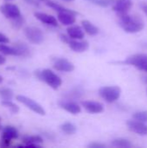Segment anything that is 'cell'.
<instances>
[{"instance_id": "obj_34", "label": "cell", "mask_w": 147, "mask_h": 148, "mask_svg": "<svg viewBox=\"0 0 147 148\" xmlns=\"http://www.w3.org/2000/svg\"><path fill=\"white\" fill-rule=\"evenodd\" d=\"M60 39H61L63 42L68 43V41H69V39H70V37L68 36V35L67 36V35H64V34H61V35H60Z\"/></svg>"}, {"instance_id": "obj_27", "label": "cell", "mask_w": 147, "mask_h": 148, "mask_svg": "<svg viewBox=\"0 0 147 148\" xmlns=\"http://www.w3.org/2000/svg\"><path fill=\"white\" fill-rule=\"evenodd\" d=\"M2 106L7 108L11 113L13 114H17L19 112V108L17 105H16L15 103H13L11 101H2L1 102Z\"/></svg>"}, {"instance_id": "obj_20", "label": "cell", "mask_w": 147, "mask_h": 148, "mask_svg": "<svg viewBox=\"0 0 147 148\" xmlns=\"http://www.w3.org/2000/svg\"><path fill=\"white\" fill-rule=\"evenodd\" d=\"M23 142L25 144V146L28 147H38V144H41L43 142V140L39 135H34V136H24L22 138Z\"/></svg>"}, {"instance_id": "obj_19", "label": "cell", "mask_w": 147, "mask_h": 148, "mask_svg": "<svg viewBox=\"0 0 147 148\" xmlns=\"http://www.w3.org/2000/svg\"><path fill=\"white\" fill-rule=\"evenodd\" d=\"M14 48L17 50L18 56L29 57L31 55V50H30L29 47L23 42H16L14 44Z\"/></svg>"}, {"instance_id": "obj_39", "label": "cell", "mask_w": 147, "mask_h": 148, "mask_svg": "<svg viewBox=\"0 0 147 148\" xmlns=\"http://www.w3.org/2000/svg\"><path fill=\"white\" fill-rule=\"evenodd\" d=\"M2 82H3V77H2V76L0 75V84H1Z\"/></svg>"}, {"instance_id": "obj_12", "label": "cell", "mask_w": 147, "mask_h": 148, "mask_svg": "<svg viewBox=\"0 0 147 148\" xmlns=\"http://www.w3.org/2000/svg\"><path fill=\"white\" fill-rule=\"evenodd\" d=\"M58 104L62 109L72 114H78L81 111V107L71 100H62L58 102Z\"/></svg>"}, {"instance_id": "obj_2", "label": "cell", "mask_w": 147, "mask_h": 148, "mask_svg": "<svg viewBox=\"0 0 147 148\" xmlns=\"http://www.w3.org/2000/svg\"><path fill=\"white\" fill-rule=\"evenodd\" d=\"M35 75L38 80L46 82L53 89H58L62 83L61 77L49 69H45L43 70H36L35 71Z\"/></svg>"}, {"instance_id": "obj_21", "label": "cell", "mask_w": 147, "mask_h": 148, "mask_svg": "<svg viewBox=\"0 0 147 148\" xmlns=\"http://www.w3.org/2000/svg\"><path fill=\"white\" fill-rule=\"evenodd\" d=\"M81 25L86 33H88L90 36H95L99 33V29L96 27L94 24H93L90 21L88 20H82L81 21Z\"/></svg>"}, {"instance_id": "obj_30", "label": "cell", "mask_w": 147, "mask_h": 148, "mask_svg": "<svg viewBox=\"0 0 147 148\" xmlns=\"http://www.w3.org/2000/svg\"><path fill=\"white\" fill-rule=\"evenodd\" d=\"M117 0H94V3L101 6V7H108L110 5H113Z\"/></svg>"}, {"instance_id": "obj_29", "label": "cell", "mask_w": 147, "mask_h": 148, "mask_svg": "<svg viewBox=\"0 0 147 148\" xmlns=\"http://www.w3.org/2000/svg\"><path fill=\"white\" fill-rule=\"evenodd\" d=\"M133 118L141 122H147V111H139L133 114Z\"/></svg>"}, {"instance_id": "obj_18", "label": "cell", "mask_w": 147, "mask_h": 148, "mask_svg": "<svg viewBox=\"0 0 147 148\" xmlns=\"http://www.w3.org/2000/svg\"><path fill=\"white\" fill-rule=\"evenodd\" d=\"M40 1L42 2V3H44L47 6H49V8L55 10L57 11V12L66 11V12H71V13H74V14L78 15V12H76V11H75V10H73L68 9V8H66V7H64V6L59 4V3H55V2H54V1H52V0H40Z\"/></svg>"}, {"instance_id": "obj_1", "label": "cell", "mask_w": 147, "mask_h": 148, "mask_svg": "<svg viewBox=\"0 0 147 148\" xmlns=\"http://www.w3.org/2000/svg\"><path fill=\"white\" fill-rule=\"evenodd\" d=\"M119 24L124 29V31L134 34L141 31L144 27L145 23L143 20L136 16H131L128 13L119 15Z\"/></svg>"}, {"instance_id": "obj_26", "label": "cell", "mask_w": 147, "mask_h": 148, "mask_svg": "<svg viewBox=\"0 0 147 148\" xmlns=\"http://www.w3.org/2000/svg\"><path fill=\"white\" fill-rule=\"evenodd\" d=\"M82 95H83L82 89L80 88H75L72 89L69 93H68L66 95V97H67V100H72V99L80 98V97H81Z\"/></svg>"}, {"instance_id": "obj_37", "label": "cell", "mask_w": 147, "mask_h": 148, "mask_svg": "<svg viewBox=\"0 0 147 148\" xmlns=\"http://www.w3.org/2000/svg\"><path fill=\"white\" fill-rule=\"evenodd\" d=\"M5 62H6V59L4 58V56H3L2 55H0V65L4 64Z\"/></svg>"}, {"instance_id": "obj_10", "label": "cell", "mask_w": 147, "mask_h": 148, "mask_svg": "<svg viewBox=\"0 0 147 148\" xmlns=\"http://www.w3.org/2000/svg\"><path fill=\"white\" fill-rule=\"evenodd\" d=\"M53 67L55 69L62 72H72L75 69V65L65 58L55 59L53 63Z\"/></svg>"}, {"instance_id": "obj_41", "label": "cell", "mask_w": 147, "mask_h": 148, "mask_svg": "<svg viewBox=\"0 0 147 148\" xmlns=\"http://www.w3.org/2000/svg\"><path fill=\"white\" fill-rule=\"evenodd\" d=\"M6 1H11V0H6Z\"/></svg>"}, {"instance_id": "obj_4", "label": "cell", "mask_w": 147, "mask_h": 148, "mask_svg": "<svg viewBox=\"0 0 147 148\" xmlns=\"http://www.w3.org/2000/svg\"><path fill=\"white\" fill-rule=\"evenodd\" d=\"M27 39L34 44H41L44 41V35L41 29L35 26H28L24 29Z\"/></svg>"}, {"instance_id": "obj_6", "label": "cell", "mask_w": 147, "mask_h": 148, "mask_svg": "<svg viewBox=\"0 0 147 148\" xmlns=\"http://www.w3.org/2000/svg\"><path fill=\"white\" fill-rule=\"evenodd\" d=\"M18 131L12 126H6L3 129L2 133V147H9L12 140L18 138Z\"/></svg>"}, {"instance_id": "obj_23", "label": "cell", "mask_w": 147, "mask_h": 148, "mask_svg": "<svg viewBox=\"0 0 147 148\" xmlns=\"http://www.w3.org/2000/svg\"><path fill=\"white\" fill-rule=\"evenodd\" d=\"M60 129L62 130V132H63L64 134H66L68 135L75 134L76 133V130H77L76 127L70 122H65V123L62 124L60 127Z\"/></svg>"}, {"instance_id": "obj_28", "label": "cell", "mask_w": 147, "mask_h": 148, "mask_svg": "<svg viewBox=\"0 0 147 148\" xmlns=\"http://www.w3.org/2000/svg\"><path fill=\"white\" fill-rule=\"evenodd\" d=\"M10 20H11V25L16 29H21L23 26V24L25 23V19L23 18V16L22 15H20L15 18H12Z\"/></svg>"}, {"instance_id": "obj_5", "label": "cell", "mask_w": 147, "mask_h": 148, "mask_svg": "<svg viewBox=\"0 0 147 148\" xmlns=\"http://www.w3.org/2000/svg\"><path fill=\"white\" fill-rule=\"evenodd\" d=\"M16 100L19 102H21L22 104L25 105L29 109L35 112L36 114H37L39 115H45L46 114L44 108L39 103H37L36 101H35L34 100H32L29 97H27L24 95H17Z\"/></svg>"}, {"instance_id": "obj_3", "label": "cell", "mask_w": 147, "mask_h": 148, "mask_svg": "<svg viewBox=\"0 0 147 148\" xmlns=\"http://www.w3.org/2000/svg\"><path fill=\"white\" fill-rule=\"evenodd\" d=\"M100 96L108 103L115 102L121 95V89L118 86H106L99 89Z\"/></svg>"}, {"instance_id": "obj_24", "label": "cell", "mask_w": 147, "mask_h": 148, "mask_svg": "<svg viewBox=\"0 0 147 148\" xmlns=\"http://www.w3.org/2000/svg\"><path fill=\"white\" fill-rule=\"evenodd\" d=\"M0 53L7 56H18V52L14 47H10L5 45V43H0Z\"/></svg>"}, {"instance_id": "obj_40", "label": "cell", "mask_w": 147, "mask_h": 148, "mask_svg": "<svg viewBox=\"0 0 147 148\" xmlns=\"http://www.w3.org/2000/svg\"><path fill=\"white\" fill-rule=\"evenodd\" d=\"M1 129H2V126L0 125V130H1Z\"/></svg>"}, {"instance_id": "obj_13", "label": "cell", "mask_w": 147, "mask_h": 148, "mask_svg": "<svg viewBox=\"0 0 147 148\" xmlns=\"http://www.w3.org/2000/svg\"><path fill=\"white\" fill-rule=\"evenodd\" d=\"M81 106L90 114H100L104 111V107L101 102L84 101H81Z\"/></svg>"}, {"instance_id": "obj_14", "label": "cell", "mask_w": 147, "mask_h": 148, "mask_svg": "<svg viewBox=\"0 0 147 148\" xmlns=\"http://www.w3.org/2000/svg\"><path fill=\"white\" fill-rule=\"evenodd\" d=\"M67 44L69 46V48L72 50H74L75 52H78V53L86 51L89 47L88 41H80L77 39H72V38L69 39Z\"/></svg>"}, {"instance_id": "obj_8", "label": "cell", "mask_w": 147, "mask_h": 148, "mask_svg": "<svg viewBox=\"0 0 147 148\" xmlns=\"http://www.w3.org/2000/svg\"><path fill=\"white\" fill-rule=\"evenodd\" d=\"M126 126L131 132H133L139 135H147V126L144 122L139 121L137 120H129L126 122Z\"/></svg>"}, {"instance_id": "obj_22", "label": "cell", "mask_w": 147, "mask_h": 148, "mask_svg": "<svg viewBox=\"0 0 147 148\" xmlns=\"http://www.w3.org/2000/svg\"><path fill=\"white\" fill-rule=\"evenodd\" d=\"M111 145L114 147H121V148H130L133 147V144L130 140L126 139H115L112 141Z\"/></svg>"}, {"instance_id": "obj_25", "label": "cell", "mask_w": 147, "mask_h": 148, "mask_svg": "<svg viewBox=\"0 0 147 148\" xmlns=\"http://www.w3.org/2000/svg\"><path fill=\"white\" fill-rule=\"evenodd\" d=\"M0 97L3 101H10L13 98V91L9 88H0Z\"/></svg>"}, {"instance_id": "obj_35", "label": "cell", "mask_w": 147, "mask_h": 148, "mask_svg": "<svg viewBox=\"0 0 147 148\" xmlns=\"http://www.w3.org/2000/svg\"><path fill=\"white\" fill-rule=\"evenodd\" d=\"M140 7H141L142 10L144 11V13L147 16V3H142L140 4Z\"/></svg>"}, {"instance_id": "obj_32", "label": "cell", "mask_w": 147, "mask_h": 148, "mask_svg": "<svg viewBox=\"0 0 147 148\" xmlns=\"http://www.w3.org/2000/svg\"><path fill=\"white\" fill-rule=\"evenodd\" d=\"M28 4L33 5L35 7H39L40 6V0H24Z\"/></svg>"}, {"instance_id": "obj_11", "label": "cell", "mask_w": 147, "mask_h": 148, "mask_svg": "<svg viewBox=\"0 0 147 148\" xmlns=\"http://www.w3.org/2000/svg\"><path fill=\"white\" fill-rule=\"evenodd\" d=\"M133 6V2L131 0H117V2L113 5V10L117 13V15H123L129 12Z\"/></svg>"}, {"instance_id": "obj_38", "label": "cell", "mask_w": 147, "mask_h": 148, "mask_svg": "<svg viewBox=\"0 0 147 148\" xmlns=\"http://www.w3.org/2000/svg\"><path fill=\"white\" fill-rule=\"evenodd\" d=\"M62 1H64V2H74L75 0H62Z\"/></svg>"}, {"instance_id": "obj_7", "label": "cell", "mask_w": 147, "mask_h": 148, "mask_svg": "<svg viewBox=\"0 0 147 148\" xmlns=\"http://www.w3.org/2000/svg\"><path fill=\"white\" fill-rule=\"evenodd\" d=\"M0 11L6 18H9V19L15 18L21 15V11L18 6L13 3H4L1 5Z\"/></svg>"}, {"instance_id": "obj_31", "label": "cell", "mask_w": 147, "mask_h": 148, "mask_svg": "<svg viewBox=\"0 0 147 148\" xmlns=\"http://www.w3.org/2000/svg\"><path fill=\"white\" fill-rule=\"evenodd\" d=\"M88 147L89 148H105L106 146L104 144H101V143H99V142H93V143H90Z\"/></svg>"}, {"instance_id": "obj_36", "label": "cell", "mask_w": 147, "mask_h": 148, "mask_svg": "<svg viewBox=\"0 0 147 148\" xmlns=\"http://www.w3.org/2000/svg\"><path fill=\"white\" fill-rule=\"evenodd\" d=\"M139 69V70H142V71H145V72H147V62L146 63H144Z\"/></svg>"}, {"instance_id": "obj_9", "label": "cell", "mask_w": 147, "mask_h": 148, "mask_svg": "<svg viewBox=\"0 0 147 148\" xmlns=\"http://www.w3.org/2000/svg\"><path fill=\"white\" fill-rule=\"evenodd\" d=\"M147 62V54H135L129 57H127L123 63L126 64V65H130V66H133L135 68H137L138 69Z\"/></svg>"}, {"instance_id": "obj_16", "label": "cell", "mask_w": 147, "mask_h": 148, "mask_svg": "<svg viewBox=\"0 0 147 148\" xmlns=\"http://www.w3.org/2000/svg\"><path fill=\"white\" fill-rule=\"evenodd\" d=\"M34 15L36 19H38L39 21H41L42 23H43L45 24L54 26V27H56L58 25V22H57L56 18L51 15L42 13V12H35Z\"/></svg>"}, {"instance_id": "obj_17", "label": "cell", "mask_w": 147, "mask_h": 148, "mask_svg": "<svg viewBox=\"0 0 147 148\" xmlns=\"http://www.w3.org/2000/svg\"><path fill=\"white\" fill-rule=\"evenodd\" d=\"M67 33L72 39L82 40L84 38V29L78 25H70L67 29Z\"/></svg>"}, {"instance_id": "obj_15", "label": "cell", "mask_w": 147, "mask_h": 148, "mask_svg": "<svg viewBox=\"0 0 147 148\" xmlns=\"http://www.w3.org/2000/svg\"><path fill=\"white\" fill-rule=\"evenodd\" d=\"M75 16L76 14L71 13V12H66V11H62V12H57V18L61 23L63 25L70 26L73 25L75 23Z\"/></svg>"}, {"instance_id": "obj_42", "label": "cell", "mask_w": 147, "mask_h": 148, "mask_svg": "<svg viewBox=\"0 0 147 148\" xmlns=\"http://www.w3.org/2000/svg\"><path fill=\"white\" fill-rule=\"evenodd\" d=\"M0 121H1V117H0Z\"/></svg>"}, {"instance_id": "obj_33", "label": "cell", "mask_w": 147, "mask_h": 148, "mask_svg": "<svg viewBox=\"0 0 147 148\" xmlns=\"http://www.w3.org/2000/svg\"><path fill=\"white\" fill-rule=\"evenodd\" d=\"M10 42L9 38L4 35V34H2L0 33V43H8Z\"/></svg>"}]
</instances>
